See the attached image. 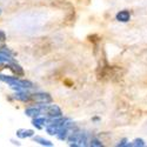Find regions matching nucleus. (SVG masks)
Listing matches in <instances>:
<instances>
[{
	"label": "nucleus",
	"mask_w": 147,
	"mask_h": 147,
	"mask_svg": "<svg viewBox=\"0 0 147 147\" xmlns=\"http://www.w3.org/2000/svg\"><path fill=\"white\" fill-rule=\"evenodd\" d=\"M90 142H91L90 145H91V146H93V147H99V146H102V142H101L100 140L95 139V138H94V139H92Z\"/></svg>",
	"instance_id": "9b49d317"
},
{
	"label": "nucleus",
	"mask_w": 147,
	"mask_h": 147,
	"mask_svg": "<svg viewBox=\"0 0 147 147\" xmlns=\"http://www.w3.org/2000/svg\"><path fill=\"white\" fill-rule=\"evenodd\" d=\"M1 13H3V9H1V8H0V16H1Z\"/></svg>",
	"instance_id": "4468645a"
},
{
	"label": "nucleus",
	"mask_w": 147,
	"mask_h": 147,
	"mask_svg": "<svg viewBox=\"0 0 147 147\" xmlns=\"http://www.w3.org/2000/svg\"><path fill=\"white\" fill-rule=\"evenodd\" d=\"M47 118L46 117H42V115H35V117H33L32 118V125L34 126V127H36L38 129H41V128H44L45 126H46V124H47Z\"/></svg>",
	"instance_id": "423d86ee"
},
{
	"label": "nucleus",
	"mask_w": 147,
	"mask_h": 147,
	"mask_svg": "<svg viewBox=\"0 0 147 147\" xmlns=\"http://www.w3.org/2000/svg\"><path fill=\"white\" fill-rule=\"evenodd\" d=\"M32 138H33V141L34 142H38L41 146H48V147H52L53 146V142H51L50 140H47V139H45V138H42L40 136H35V137L33 136Z\"/></svg>",
	"instance_id": "1a4fd4ad"
},
{
	"label": "nucleus",
	"mask_w": 147,
	"mask_h": 147,
	"mask_svg": "<svg viewBox=\"0 0 147 147\" xmlns=\"http://www.w3.org/2000/svg\"><path fill=\"white\" fill-rule=\"evenodd\" d=\"M17 137L19 139H27V138H32L34 136V131L33 129H25V128H19L17 132Z\"/></svg>",
	"instance_id": "0eeeda50"
},
{
	"label": "nucleus",
	"mask_w": 147,
	"mask_h": 147,
	"mask_svg": "<svg viewBox=\"0 0 147 147\" xmlns=\"http://www.w3.org/2000/svg\"><path fill=\"white\" fill-rule=\"evenodd\" d=\"M115 18H117V20H118V21H121V22H127V21H129V19H131V14H129V12H128V11L124 9V11L118 12L117 16H115Z\"/></svg>",
	"instance_id": "6e6552de"
},
{
	"label": "nucleus",
	"mask_w": 147,
	"mask_h": 147,
	"mask_svg": "<svg viewBox=\"0 0 147 147\" xmlns=\"http://www.w3.org/2000/svg\"><path fill=\"white\" fill-rule=\"evenodd\" d=\"M13 99L20 102H30L31 101V94L27 92V90H20L16 91L13 94Z\"/></svg>",
	"instance_id": "20e7f679"
},
{
	"label": "nucleus",
	"mask_w": 147,
	"mask_h": 147,
	"mask_svg": "<svg viewBox=\"0 0 147 147\" xmlns=\"http://www.w3.org/2000/svg\"><path fill=\"white\" fill-rule=\"evenodd\" d=\"M42 105L44 104H35V105H32V106H28L26 109H25V114L27 117H35V115H39V114H42Z\"/></svg>",
	"instance_id": "7ed1b4c3"
},
{
	"label": "nucleus",
	"mask_w": 147,
	"mask_h": 147,
	"mask_svg": "<svg viewBox=\"0 0 147 147\" xmlns=\"http://www.w3.org/2000/svg\"><path fill=\"white\" fill-rule=\"evenodd\" d=\"M126 146H140V147H144L145 146V142L142 139H136L133 141V144H127Z\"/></svg>",
	"instance_id": "9d476101"
},
{
	"label": "nucleus",
	"mask_w": 147,
	"mask_h": 147,
	"mask_svg": "<svg viewBox=\"0 0 147 147\" xmlns=\"http://www.w3.org/2000/svg\"><path fill=\"white\" fill-rule=\"evenodd\" d=\"M126 141H127V139H122V140H121V142H120L118 146H126V145H127V144H126Z\"/></svg>",
	"instance_id": "ddd939ff"
},
{
	"label": "nucleus",
	"mask_w": 147,
	"mask_h": 147,
	"mask_svg": "<svg viewBox=\"0 0 147 147\" xmlns=\"http://www.w3.org/2000/svg\"><path fill=\"white\" fill-rule=\"evenodd\" d=\"M42 114H46L50 119H53V118L63 117V111H61V108L57 105L44 104L42 105Z\"/></svg>",
	"instance_id": "f257e3e1"
},
{
	"label": "nucleus",
	"mask_w": 147,
	"mask_h": 147,
	"mask_svg": "<svg viewBox=\"0 0 147 147\" xmlns=\"http://www.w3.org/2000/svg\"><path fill=\"white\" fill-rule=\"evenodd\" d=\"M7 40V35L5 33V31L0 30V42H5Z\"/></svg>",
	"instance_id": "f8f14e48"
},
{
	"label": "nucleus",
	"mask_w": 147,
	"mask_h": 147,
	"mask_svg": "<svg viewBox=\"0 0 147 147\" xmlns=\"http://www.w3.org/2000/svg\"><path fill=\"white\" fill-rule=\"evenodd\" d=\"M31 101L35 104H50L52 102V96L48 93H34L31 94Z\"/></svg>",
	"instance_id": "f03ea898"
},
{
	"label": "nucleus",
	"mask_w": 147,
	"mask_h": 147,
	"mask_svg": "<svg viewBox=\"0 0 147 147\" xmlns=\"http://www.w3.org/2000/svg\"><path fill=\"white\" fill-rule=\"evenodd\" d=\"M6 67L13 72L17 77H24V76H25V71H24V68L19 64H17L14 60H12L11 63L6 64Z\"/></svg>",
	"instance_id": "39448f33"
}]
</instances>
